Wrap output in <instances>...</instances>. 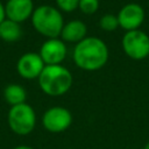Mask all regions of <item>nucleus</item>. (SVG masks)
Listing matches in <instances>:
<instances>
[{
  "instance_id": "nucleus-1",
  "label": "nucleus",
  "mask_w": 149,
  "mask_h": 149,
  "mask_svg": "<svg viewBox=\"0 0 149 149\" xmlns=\"http://www.w3.org/2000/svg\"><path fill=\"white\" fill-rule=\"evenodd\" d=\"M76 65L85 71H97L108 61V48L99 37H85L78 42L72 54Z\"/></svg>"
},
{
  "instance_id": "nucleus-2",
  "label": "nucleus",
  "mask_w": 149,
  "mask_h": 149,
  "mask_svg": "<svg viewBox=\"0 0 149 149\" xmlns=\"http://www.w3.org/2000/svg\"><path fill=\"white\" fill-rule=\"evenodd\" d=\"M37 80L41 90L51 97H58L66 93L71 88L73 81L71 72L62 64L45 65Z\"/></svg>"
},
{
  "instance_id": "nucleus-3",
  "label": "nucleus",
  "mask_w": 149,
  "mask_h": 149,
  "mask_svg": "<svg viewBox=\"0 0 149 149\" xmlns=\"http://www.w3.org/2000/svg\"><path fill=\"white\" fill-rule=\"evenodd\" d=\"M34 29L47 38H56L61 36L64 26V19L58 8L50 5H42L34 9L31 15Z\"/></svg>"
},
{
  "instance_id": "nucleus-4",
  "label": "nucleus",
  "mask_w": 149,
  "mask_h": 149,
  "mask_svg": "<svg viewBox=\"0 0 149 149\" xmlns=\"http://www.w3.org/2000/svg\"><path fill=\"white\" fill-rule=\"evenodd\" d=\"M7 121L13 133L17 135H28L36 126V113L29 104L23 102L9 108Z\"/></svg>"
},
{
  "instance_id": "nucleus-5",
  "label": "nucleus",
  "mask_w": 149,
  "mask_h": 149,
  "mask_svg": "<svg viewBox=\"0 0 149 149\" xmlns=\"http://www.w3.org/2000/svg\"><path fill=\"white\" fill-rule=\"evenodd\" d=\"M121 44L125 54L134 61H141L149 56V36L140 29L127 31Z\"/></svg>"
},
{
  "instance_id": "nucleus-6",
  "label": "nucleus",
  "mask_w": 149,
  "mask_h": 149,
  "mask_svg": "<svg viewBox=\"0 0 149 149\" xmlns=\"http://www.w3.org/2000/svg\"><path fill=\"white\" fill-rule=\"evenodd\" d=\"M72 123L71 112L62 106H54L47 109L42 116L43 127L50 133H61L66 130Z\"/></svg>"
},
{
  "instance_id": "nucleus-7",
  "label": "nucleus",
  "mask_w": 149,
  "mask_h": 149,
  "mask_svg": "<svg viewBox=\"0 0 149 149\" xmlns=\"http://www.w3.org/2000/svg\"><path fill=\"white\" fill-rule=\"evenodd\" d=\"M66 45L62 38H48L40 49V56L45 65L62 64L66 57Z\"/></svg>"
},
{
  "instance_id": "nucleus-8",
  "label": "nucleus",
  "mask_w": 149,
  "mask_h": 149,
  "mask_svg": "<svg viewBox=\"0 0 149 149\" xmlns=\"http://www.w3.org/2000/svg\"><path fill=\"white\" fill-rule=\"evenodd\" d=\"M119 27L123 28L127 31L136 30L141 27L144 21V10L143 8L135 2L125 5L118 13Z\"/></svg>"
},
{
  "instance_id": "nucleus-9",
  "label": "nucleus",
  "mask_w": 149,
  "mask_h": 149,
  "mask_svg": "<svg viewBox=\"0 0 149 149\" xmlns=\"http://www.w3.org/2000/svg\"><path fill=\"white\" fill-rule=\"evenodd\" d=\"M45 64L41 58L40 54L36 52H26L23 54L17 63L16 70L17 73L24 79H36L40 77L41 72L43 71Z\"/></svg>"
},
{
  "instance_id": "nucleus-10",
  "label": "nucleus",
  "mask_w": 149,
  "mask_h": 149,
  "mask_svg": "<svg viewBox=\"0 0 149 149\" xmlns=\"http://www.w3.org/2000/svg\"><path fill=\"white\" fill-rule=\"evenodd\" d=\"M34 9L33 0H8L5 5L6 19L17 23H22L31 17Z\"/></svg>"
},
{
  "instance_id": "nucleus-11",
  "label": "nucleus",
  "mask_w": 149,
  "mask_h": 149,
  "mask_svg": "<svg viewBox=\"0 0 149 149\" xmlns=\"http://www.w3.org/2000/svg\"><path fill=\"white\" fill-rule=\"evenodd\" d=\"M87 27L81 20H71L64 23L63 29L61 31V38L64 42L69 43H78L86 37Z\"/></svg>"
},
{
  "instance_id": "nucleus-12",
  "label": "nucleus",
  "mask_w": 149,
  "mask_h": 149,
  "mask_svg": "<svg viewBox=\"0 0 149 149\" xmlns=\"http://www.w3.org/2000/svg\"><path fill=\"white\" fill-rule=\"evenodd\" d=\"M22 36V28L20 23L9 19H5L0 23V38L6 42H16Z\"/></svg>"
},
{
  "instance_id": "nucleus-13",
  "label": "nucleus",
  "mask_w": 149,
  "mask_h": 149,
  "mask_svg": "<svg viewBox=\"0 0 149 149\" xmlns=\"http://www.w3.org/2000/svg\"><path fill=\"white\" fill-rule=\"evenodd\" d=\"M3 98L8 105L16 106L26 102L27 92L22 85L19 84H9L3 90Z\"/></svg>"
},
{
  "instance_id": "nucleus-14",
  "label": "nucleus",
  "mask_w": 149,
  "mask_h": 149,
  "mask_svg": "<svg viewBox=\"0 0 149 149\" xmlns=\"http://www.w3.org/2000/svg\"><path fill=\"white\" fill-rule=\"evenodd\" d=\"M99 27L105 31H114L119 27L118 16L109 13L102 15L99 20Z\"/></svg>"
},
{
  "instance_id": "nucleus-15",
  "label": "nucleus",
  "mask_w": 149,
  "mask_h": 149,
  "mask_svg": "<svg viewBox=\"0 0 149 149\" xmlns=\"http://www.w3.org/2000/svg\"><path fill=\"white\" fill-rule=\"evenodd\" d=\"M78 8L86 15L94 14L99 8V0H79Z\"/></svg>"
},
{
  "instance_id": "nucleus-16",
  "label": "nucleus",
  "mask_w": 149,
  "mask_h": 149,
  "mask_svg": "<svg viewBox=\"0 0 149 149\" xmlns=\"http://www.w3.org/2000/svg\"><path fill=\"white\" fill-rule=\"evenodd\" d=\"M56 3L61 10L70 13L78 8L79 0H56Z\"/></svg>"
},
{
  "instance_id": "nucleus-17",
  "label": "nucleus",
  "mask_w": 149,
  "mask_h": 149,
  "mask_svg": "<svg viewBox=\"0 0 149 149\" xmlns=\"http://www.w3.org/2000/svg\"><path fill=\"white\" fill-rule=\"evenodd\" d=\"M6 19V12H5V5L0 1V23Z\"/></svg>"
},
{
  "instance_id": "nucleus-18",
  "label": "nucleus",
  "mask_w": 149,
  "mask_h": 149,
  "mask_svg": "<svg viewBox=\"0 0 149 149\" xmlns=\"http://www.w3.org/2000/svg\"><path fill=\"white\" fill-rule=\"evenodd\" d=\"M14 149H34V148H31V147H29V146H17V147H15Z\"/></svg>"
},
{
  "instance_id": "nucleus-19",
  "label": "nucleus",
  "mask_w": 149,
  "mask_h": 149,
  "mask_svg": "<svg viewBox=\"0 0 149 149\" xmlns=\"http://www.w3.org/2000/svg\"><path fill=\"white\" fill-rule=\"evenodd\" d=\"M143 149H149V142H147V144L144 146V148Z\"/></svg>"
}]
</instances>
